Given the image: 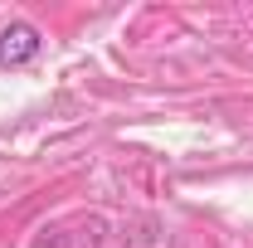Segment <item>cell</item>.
Wrapping results in <instances>:
<instances>
[{
  "instance_id": "cell-1",
  "label": "cell",
  "mask_w": 253,
  "mask_h": 248,
  "mask_svg": "<svg viewBox=\"0 0 253 248\" xmlns=\"http://www.w3.org/2000/svg\"><path fill=\"white\" fill-rule=\"evenodd\" d=\"M39 49H44V39H39L34 25H5V30H0V63H5V68L30 63Z\"/></svg>"
}]
</instances>
